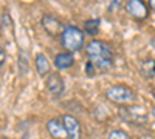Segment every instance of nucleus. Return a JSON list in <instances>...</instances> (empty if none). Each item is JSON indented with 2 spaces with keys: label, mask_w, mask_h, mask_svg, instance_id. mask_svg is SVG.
I'll return each instance as SVG.
<instances>
[{
  "label": "nucleus",
  "mask_w": 155,
  "mask_h": 139,
  "mask_svg": "<svg viewBox=\"0 0 155 139\" xmlns=\"http://www.w3.org/2000/svg\"><path fill=\"white\" fill-rule=\"evenodd\" d=\"M149 6H150V9L155 11V0H149Z\"/></svg>",
  "instance_id": "a211bd4d"
},
{
  "label": "nucleus",
  "mask_w": 155,
  "mask_h": 139,
  "mask_svg": "<svg viewBox=\"0 0 155 139\" xmlns=\"http://www.w3.org/2000/svg\"><path fill=\"white\" fill-rule=\"evenodd\" d=\"M19 70L22 74H27L28 73V56L27 51H20V57H19Z\"/></svg>",
  "instance_id": "4468645a"
},
{
  "label": "nucleus",
  "mask_w": 155,
  "mask_h": 139,
  "mask_svg": "<svg viewBox=\"0 0 155 139\" xmlns=\"http://www.w3.org/2000/svg\"><path fill=\"white\" fill-rule=\"evenodd\" d=\"M106 97L113 104L130 105L132 102H135L137 94L130 87L123 85V84H116V85H112L106 90Z\"/></svg>",
  "instance_id": "7ed1b4c3"
},
{
  "label": "nucleus",
  "mask_w": 155,
  "mask_h": 139,
  "mask_svg": "<svg viewBox=\"0 0 155 139\" xmlns=\"http://www.w3.org/2000/svg\"><path fill=\"white\" fill-rule=\"evenodd\" d=\"M5 60H6V53H5V49L0 46V67L5 64Z\"/></svg>",
  "instance_id": "f3484780"
},
{
  "label": "nucleus",
  "mask_w": 155,
  "mask_h": 139,
  "mask_svg": "<svg viewBox=\"0 0 155 139\" xmlns=\"http://www.w3.org/2000/svg\"><path fill=\"white\" fill-rule=\"evenodd\" d=\"M2 139H6V137H2Z\"/></svg>",
  "instance_id": "aec40b11"
},
{
  "label": "nucleus",
  "mask_w": 155,
  "mask_h": 139,
  "mask_svg": "<svg viewBox=\"0 0 155 139\" xmlns=\"http://www.w3.org/2000/svg\"><path fill=\"white\" fill-rule=\"evenodd\" d=\"M34 62H36V70L37 73L42 76H48L50 74V70H51V65H50V62L47 59V56L44 53H37L36 57H34Z\"/></svg>",
  "instance_id": "9b49d317"
},
{
  "label": "nucleus",
  "mask_w": 155,
  "mask_h": 139,
  "mask_svg": "<svg viewBox=\"0 0 155 139\" xmlns=\"http://www.w3.org/2000/svg\"><path fill=\"white\" fill-rule=\"evenodd\" d=\"M121 118L132 125H146L147 111L143 105H127L121 108Z\"/></svg>",
  "instance_id": "20e7f679"
},
{
  "label": "nucleus",
  "mask_w": 155,
  "mask_h": 139,
  "mask_svg": "<svg viewBox=\"0 0 155 139\" xmlns=\"http://www.w3.org/2000/svg\"><path fill=\"white\" fill-rule=\"evenodd\" d=\"M47 130L54 139H68V134H67L65 127H64L62 119H58V118L50 119L47 122Z\"/></svg>",
  "instance_id": "1a4fd4ad"
},
{
  "label": "nucleus",
  "mask_w": 155,
  "mask_h": 139,
  "mask_svg": "<svg viewBox=\"0 0 155 139\" xmlns=\"http://www.w3.org/2000/svg\"><path fill=\"white\" fill-rule=\"evenodd\" d=\"M152 94H153V99H155V88H152Z\"/></svg>",
  "instance_id": "6ab92c4d"
},
{
  "label": "nucleus",
  "mask_w": 155,
  "mask_h": 139,
  "mask_svg": "<svg viewBox=\"0 0 155 139\" xmlns=\"http://www.w3.org/2000/svg\"><path fill=\"white\" fill-rule=\"evenodd\" d=\"M41 25H42V28L45 30V33L51 37H56V36H61L62 31H64V25L61 23V20L54 16H51V14H45L41 20Z\"/></svg>",
  "instance_id": "0eeeda50"
},
{
  "label": "nucleus",
  "mask_w": 155,
  "mask_h": 139,
  "mask_svg": "<svg viewBox=\"0 0 155 139\" xmlns=\"http://www.w3.org/2000/svg\"><path fill=\"white\" fill-rule=\"evenodd\" d=\"M61 43L67 49V53L73 54L76 51H81L85 43L84 31H81V28H78V27L68 25V27L64 28V31L61 34Z\"/></svg>",
  "instance_id": "f03ea898"
},
{
  "label": "nucleus",
  "mask_w": 155,
  "mask_h": 139,
  "mask_svg": "<svg viewBox=\"0 0 155 139\" xmlns=\"http://www.w3.org/2000/svg\"><path fill=\"white\" fill-rule=\"evenodd\" d=\"M61 119L64 122V127H65V130H67L68 139H81L82 127H81L79 119H78L76 116H73V115H64Z\"/></svg>",
  "instance_id": "423d86ee"
},
{
  "label": "nucleus",
  "mask_w": 155,
  "mask_h": 139,
  "mask_svg": "<svg viewBox=\"0 0 155 139\" xmlns=\"http://www.w3.org/2000/svg\"><path fill=\"white\" fill-rule=\"evenodd\" d=\"M140 73H141V76H144V77L152 79L155 76V60L153 59L144 60L143 64H141V67H140Z\"/></svg>",
  "instance_id": "f8f14e48"
},
{
  "label": "nucleus",
  "mask_w": 155,
  "mask_h": 139,
  "mask_svg": "<svg viewBox=\"0 0 155 139\" xmlns=\"http://www.w3.org/2000/svg\"><path fill=\"white\" fill-rule=\"evenodd\" d=\"M84 31L90 36H96L99 31V20L98 19H90L84 23Z\"/></svg>",
  "instance_id": "ddd939ff"
},
{
  "label": "nucleus",
  "mask_w": 155,
  "mask_h": 139,
  "mask_svg": "<svg viewBox=\"0 0 155 139\" xmlns=\"http://www.w3.org/2000/svg\"><path fill=\"white\" fill-rule=\"evenodd\" d=\"M85 56L98 73H106L113 67L115 54L109 43L93 39L85 45Z\"/></svg>",
  "instance_id": "f257e3e1"
},
{
  "label": "nucleus",
  "mask_w": 155,
  "mask_h": 139,
  "mask_svg": "<svg viewBox=\"0 0 155 139\" xmlns=\"http://www.w3.org/2000/svg\"><path fill=\"white\" fill-rule=\"evenodd\" d=\"M126 11L129 16H132L137 20H144L149 16V5L144 0H127Z\"/></svg>",
  "instance_id": "39448f33"
},
{
  "label": "nucleus",
  "mask_w": 155,
  "mask_h": 139,
  "mask_svg": "<svg viewBox=\"0 0 155 139\" xmlns=\"http://www.w3.org/2000/svg\"><path fill=\"white\" fill-rule=\"evenodd\" d=\"M107 139H132V137H130V134H129L127 131L116 128V130H112L109 133V137Z\"/></svg>",
  "instance_id": "2eb2a0df"
},
{
  "label": "nucleus",
  "mask_w": 155,
  "mask_h": 139,
  "mask_svg": "<svg viewBox=\"0 0 155 139\" xmlns=\"http://www.w3.org/2000/svg\"><path fill=\"white\" fill-rule=\"evenodd\" d=\"M45 87H47V90L53 94V96H61L64 93V90H65V85H64V81L61 77V74L58 73H50L47 76V79H45Z\"/></svg>",
  "instance_id": "6e6552de"
},
{
  "label": "nucleus",
  "mask_w": 155,
  "mask_h": 139,
  "mask_svg": "<svg viewBox=\"0 0 155 139\" xmlns=\"http://www.w3.org/2000/svg\"><path fill=\"white\" fill-rule=\"evenodd\" d=\"M85 73H87L88 76H95L98 71H96V68H95L92 64H90V62H87V64H85Z\"/></svg>",
  "instance_id": "dca6fc26"
},
{
  "label": "nucleus",
  "mask_w": 155,
  "mask_h": 139,
  "mask_svg": "<svg viewBox=\"0 0 155 139\" xmlns=\"http://www.w3.org/2000/svg\"><path fill=\"white\" fill-rule=\"evenodd\" d=\"M74 65V57L71 53H59L54 56V67L58 70H68Z\"/></svg>",
  "instance_id": "9d476101"
}]
</instances>
